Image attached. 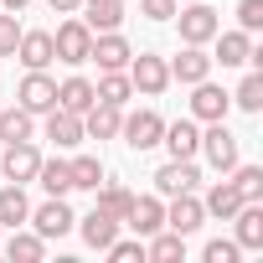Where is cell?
I'll return each mask as SVG.
<instances>
[{"instance_id": "1", "label": "cell", "mask_w": 263, "mask_h": 263, "mask_svg": "<svg viewBox=\"0 0 263 263\" xmlns=\"http://www.w3.org/2000/svg\"><path fill=\"white\" fill-rule=\"evenodd\" d=\"M171 21L181 26V42H186V47H206V42L222 31V21H217V11L206 6V0H181Z\"/></svg>"}, {"instance_id": "2", "label": "cell", "mask_w": 263, "mask_h": 263, "mask_svg": "<svg viewBox=\"0 0 263 263\" xmlns=\"http://www.w3.org/2000/svg\"><path fill=\"white\" fill-rule=\"evenodd\" d=\"M196 155H206V165L217 171V176H227L232 165H237V135L227 129V119H212L206 129H201V150Z\"/></svg>"}, {"instance_id": "3", "label": "cell", "mask_w": 263, "mask_h": 263, "mask_svg": "<svg viewBox=\"0 0 263 263\" xmlns=\"http://www.w3.org/2000/svg\"><path fill=\"white\" fill-rule=\"evenodd\" d=\"M124 72H129V83H135V93H145V98H160V93L171 88V67H165V57H155V52H135Z\"/></svg>"}, {"instance_id": "4", "label": "cell", "mask_w": 263, "mask_h": 263, "mask_svg": "<svg viewBox=\"0 0 263 263\" xmlns=\"http://www.w3.org/2000/svg\"><path fill=\"white\" fill-rule=\"evenodd\" d=\"M88 47H93V31L83 26V16H67V21L52 31V52H57V62H67V67H83V62H88Z\"/></svg>"}, {"instance_id": "5", "label": "cell", "mask_w": 263, "mask_h": 263, "mask_svg": "<svg viewBox=\"0 0 263 263\" xmlns=\"http://www.w3.org/2000/svg\"><path fill=\"white\" fill-rule=\"evenodd\" d=\"M160 135H165V119H160L155 108H140V114H124V119H119V140H124L129 150H155Z\"/></svg>"}, {"instance_id": "6", "label": "cell", "mask_w": 263, "mask_h": 263, "mask_svg": "<svg viewBox=\"0 0 263 263\" xmlns=\"http://www.w3.org/2000/svg\"><path fill=\"white\" fill-rule=\"evenodd\" d=\"M36 165H42V150H36L31 140H16V145H6V150H0V176H6V181H16V186L36 181Z\"/></svg>"}, {"instance_id": "7", "label": "cell", "mask_w": 263, "mask_h": 263, "mask_svg": "<svg viewBox=\"0 0 263 263\" xmlns=\"http://www.w3.org/2000/svg\"><path fill=\"white\" fill-rule=\"evenodd\" d=\"M16 103H21L26 114H47V108H57V78H47V67L26 72L21 88H16Z\"/></svg>"}, {"instance_id": "8", "label": "cell", "mask_w": 263, "mask_h": 263, "mask_svg": "<svg viewBox=\"0 0 263 263\" xmlns=\"http://www.w3.org/2000/svg\"><path fill=\"white\" fill-rule=\"evenodd\" d=\"M26 222L36 227V237H47V242H52V237H67L78 217H72V206H67L62 196H47V201H42V206H36Z\"/></svg>"}, {"instance_id": "9", "label": "cell", "mask_w": 263, "mask_h": 263, "mask_svg": "<svg viewBox=\"0 0 263 263\" xmlns=\"http://www.w3.org/2000/svg\"><path fill=\"white\" fill-rule=\"evenodd\" d=\"M129 57H135V47H129L119 31H98L93 47H88V62H98V72H124Z\"/></svg>"}, {"instance_id": "10", "label": "cell", "mask_w": 263, "mask_h": 263, "mask_svg": "<svg viewBox=\"0 0 263 263\" xmlns=\"http://www.w3.org/2000/svg\"><path fill=\"white\" fill-rule=\"evenodd\" d=\"M227 108H232V93H222V88H217L212 78L191 83V119L212 124V119H227Z\"/></svg>"}, {"instance_id": "11", "label": "cell", "mask_w": 263, "mask_h": 263, "mask_svg": "<svg viewBox=\"0 0 263 263\" xmlns=\"http://www.w3.org/2000/svg\"><path fill=\"white\" fill-rule=\"evenodd\" d=\"M196 181H201L196 160H165V165L155 171V196H181V191H196Z\"/></svg>"}, {"instance_id": "12", "label": "cell", "mask_w": 263, "mask_h": 263, "mask_svg": "<svg viewBox=\"0 0 263 263\" xmlns=\"http://www.w3.org/2000/svg\"><path fill=\"white\" fill-rule=\"evenodd\" d=\"M124 227H135V237L160 232V227H165V196H135V201H129Z\"/></svg>"}, {"instance_id": "13", "label": "cell", "mask_w": 263, "mask_h": 263, "mask_svg": "<svg viewBox=\"0 0 263 263\" xmlns=\"http://www.w3.org/2000/svg\"><path fill=\"white\" fill-rule=\"evenodd\" d=\"M201 222H206V212H201L196 191H181V196H171V206H165V227H171V232L191 237V232H196Z\"/></svg>"}, {"instance_id": "14", "label": "cell", "mask_w": 263, "mask_h": 263, "mask_svg": "<svg viewBox=\"0 0 263 263\" xmlns=\"http://www.w3.org/2000/svg\"><path fill=\"white\" fill-rule=\"evenodd\" d=\"M160 145L171 150V160H196V150H201V129H196V119H176V124H165Z\"/></svg>"}, {"instance_id": "15", "label": "cell", "mask_w": 263, "mask_h": 263, "mask_svg": "<svg viewBox=\"0 0 263 263\" xmlns=\"http://www.w3.org/2000/svg\"><path fill=\"white\" fill-rule=\"evenodd\" d=\"M232 222H237V248L242 253H258L263 248V201H242L237 212H232Z\"/></svg>"}, {"instance_id": "16", "label": "cell", "mask_w": 263, "mask_h": 263, "mask_svg": "<svg viewBox=\"0 0 263 263\" xmlns=\"http://www.w3.org/2000/svg\"><path fill=\"white\" fill-rule=\"evenodd\" d=\"M16 57H21V67H26V72H36V67H52V62H57V52H52V31H21V42H16Z\"/></svg>"}, {"instance_id": "17", "label": "cell", "mask_w": 263, "mask_h": 263, "mask_svg": "<svg viewBox=\"0 0 263 263\" xmlns=\"http://www.w3.org/2000/svg\"><path fill=\"white\" fill-rule=\"evenodd\" d=\"M165 67H171V83H186V88L201 83V78H212V57L201 47H181V57H171Z\"/></svg>"}, {"instance_id": "18", "label": "cell", "mask_w": 263, "mask_h": 263, "mask_svg": "<svg viewBox=\"0 0 263 263\" xmlns=\"http://www.w3.org/2000/svg\"><path fill=\"white\" fill-rule=\"evenodd\" d=\"M83 26L98 36V31H119L124 26V0H83Z\"/></svg>"}, {"instance_id": "19", "label": "cell", "mask_w": 263, "mask_h": 263, "mask_svg": "<svg viewBox=\"0 0 263 263\" xmlns=\"http://www.w3.org/2000/svg\"><path fill=\"white\" fill-rule=\"evenodd\" d=\"M47 140H52L57 150H72V145H83V114L47 108Z\"/></svg>"}, {"instance_id": "20", "label": "cell", "mask_w": 263, "mask_h": 263, "mask_svg": "<svg viewBox=\"0 0 263 263\" xmlns=\"http://www.w3.org/2000/svg\"><path fill=\"white\" fill-rule=\"evenodd\" d=\"M119 119H124V108L93 103V108L83 114V140H119Z\"/></svg>"}, {"instance_id": "21", "label": "cell", "mask_w": 263, "mask_h": 263, "mask_svg": "<svg viewBox=\"0 0 263 263\" xmlns=\"http://www.w3.org/2000/svg\"><path fill=\"white\" fill-rule=\"evenodd\" d=\"M212 42H217V57H212V62H222V67H242V62L253 57V36H248L242 26H237V31H217Z\"/></svg>"}, {"instance_id": "22", "label": "cell", "mask_w": 263, "mask_h": 263, "mask_svg": "<svg viewBox=\"0 0 263 263\" xmlns=\"http://www.w3.org/2000/svg\"><path fill=\"white\" fill-rule=\"evenodd\" d=\"M242 206V191L232 186V181H212V191L201 196V212L206 217H217V222H232V212Z\"/></svg>"}, {"instance_id": "23", "label": "cell", "mask_w": 263, "mask_h": 263, "mask_svg": "<svg viewBox=\"0 0 263 263\" xmlns=\"http://www.w3.org/2000/svg\"><path fill=\"white\" fill-rule=\"evenodd\" d=\"M145 258L150 263H186V237L171 232V227H160V232L145 237Z\"/></svg>"}, {"instance_id": "24", "label": "cell", "mask_w": 263, "mask_h": 263, "mask_svg": "<svg viewBox=\"0 0 263 263\" xmlns=\"http://www.w3.org/2000/svg\"><path fill=\"white\" fill-rule=\"evenodd\" d=\"M93 103H98V98H93V83H88V78L72 72V78L57 83V108H67V114H88Z\"/></svg>"}, {"instance_id": "25", "label": "cell", "mask_w": 263, "mask_h": 263, "mask_svg": "<svg viewBox=\"0 0 263 263\" xmlns=\"http://www.w3.org/2000/svg\"><path fill=\"white\" fill-rule=\"evenodd\" d=\"M72 227H78V232H83V242H88V248H98V253H103V248L119 237V222H114V217H103L98 206H93L88 217H78Z\"/></svg>"}, {"instance_id": "26", "label": "cell", "mask_w": 263, "mask_h": 263, "mask_svg": "<svg viewBox=\"0 0 263 263\" xmlns=\"http://www.w3.org/2000/svg\"><path fill=\"white\" fill-rule=\"evenodd\" d=\"M31 129H36V114H26L21 103H16V108H6V103H0V145L31 140Z\"/></svg>"}, {"instance_id": "27", "label": "cell", "mask_w": 263, "mask_h": 263, "mask_svg": "<svg viewBox=\"0 0 263 263\" xmlns=\"http://www.w3.org/2000/svg\"><path fill=\"white\" fill-rule=\"evenodd\" d=\"M93 98H98V103H114V108H124L129 98H135V83H129V72H103V78L93 83Z\"/></svg>"}, {"instance_id": "28", "label": "cell", "mask_w": 263, "mask_h": 263, "mask_svg": "<svg viewBox=\"0 0 263 263\" xmlns=\"http://www.w3.org/2000/svg\"><path fill=\"white\" fill-rule=\"evenodd\" d=\"M42 253H47V237L11 227V242H6V258H11V263H42Z\"/></svg>"}, {"instance_id": "29", "label": "cell", "mask_w": 263, "mask_h": 263, "mask_svg": "<svg viewBox=\"0 0 263 263\" xmlns=\"http://www.w3.org/2000/svg\"><path fill=\"white\" fill-rule=\"evenodd\" d=\"M67 176H72V191H98L103 186V160L98 155H78V160H67Z\"/></svg>"}, {"instance_id": "30", "label": "cell", "mask_w": 263, "mask_h": 263, "mask_svg": "<svg viewBox=\"0 0 263 263\" xmlns=\"http://www.w3.org/2000/svg\"><path fill=\"white\" fill-rule=\"evenodd\" d=\"M26 217H31V201H26V191L11 181L6 191H0V227H21Z\"/></svg>"}, {"instance_id": "31", "label": "cell", "mask_w": 263, "mask_h": 263, "mask_svg": "<svg viewBox=\"0 0 263 263\" xmlns=\"http://www.w3.org/2000/svg\"><path fill=\"white\" fill-rule=\"evenodd\" d=\"M36 181H42V191H47V196H67V191H72L67 160H42V165H36Z\"/></svg>"}, {"instance_id": "32", "label": "cell", "mask_w": 263, "mask_h": 263, "mask_svg": "<svg viewBox=\"0 0 263 263\" xmlns=\"http://www.w3.org/2000/svg\"><path fill=\"white\" fill-rule=\"evenodd\" d=\"M129 201H135V196H129L124 186H98V212L114 217L119 227H124V217H129Z\"/></svg>"}, {"instance_id": "33", "label": "cell", "mask_w": 263, "mask_h": 263, "mask_svg": "<svg viewBox=\"0 0 263 263\" xmlns=\"http://www.w3.org/2000/svg\"><path fill=\"white\" fill-rule=\"evenodd\" d=\"M227 176H232V186L242 191V201H263V165H232Z\"/></svg>"}, {"instance_id": "34", "label": "cell", "mask_w": 263, "mask_h": 263, "mask_svg": "<svg viewBox=\"0 0 263 263\" xmlns=\"http://www.w3.org/2000/svg\"><path fill=\"white\" fill-rule=\"evenodd\" d=\"M232 103H237V108H248V114H258V108H263V72H258V67H253V72L237 83Z\"/></svg>"}, {"instance_id": "35", "label": "cell", "mask_w": 263, "mask_h": 263, "mask_svg": "<svg viewBox=\"0 0 263 263\" xmlns=\"http://www.w3.org/2000/svg\"><path fill=\"white\" fill-rule=\"evenodd\" d=\"M103 253H108L114 263H145V237H124V242L114 237V242H108Z\"/></svg>"}, {"instance_id": "36", "label": "cell", "mask_w": 263, "mask_h": 263, "mask_svg": "<svg viewBox=\"0 0 263 263\" xmlns=\"http://www.w3.org/2000/svg\"><path fill=\"white\" fill-rule=\"evenodd\" d=\"M237 253H242V248H237L232 237H212V242L201 248V258H206V263H237Z\"/></svg>"}, {"instance_id": "37", "label": "cell", "mask_w": 263, "mask_h": 263, "mask_svg": "<svg viewBox=\"0 0 263 263\" xmlns=\"http://www.w3.org/2000/svg\"><path fill=\"white\" fill-rule=\"evenodd\" d=\"M237 26L253 36V31H263V0H237Z\"/></svg>"}, {"instance_id": "38", "label": "cell", "mask_w": 263, "mask_h": 263, "mask_svg": "<svg viewBox=\"0 0 263 263\" xmlns=\"http://www.w3.org/2000/svg\"><path fill=\"white\" fill-rule=\"evenodd\" d=\"M16 42H21V21L0 16V57H16Z\"/></svg>"}, {"instance_id": "39", "label": "cell", "mask_w": 263, "mask_h": 263, "mask_svg": "<svg viewBox=\"0 0 263 263\" xmlns=\"http://www.w3.org/2000/svg\"><path fill=\"white\" fill-rule=\"evenodd\" d=\"M176 6H181V0H140V16H150V21H171Z\"/></svg>"}, {"instance_id": "40", "label": "cell", "mask_w": 263, "mask_h": 263, "mask_svg": "<svg viewBox=\"0 0 263 263\" xmlns=\"http://www.w3.org/2000/svg\"><path fill=\"white\" fill-rule=\"evenodd\" d=\"M47 6H52V11H57V16H72V11H78V6H83V0H47Z\"/></svg>"}, {"instance_id": "41", "label": "cell", "mask_w": 263, "mask_h": 263, "mask_svg": "<svg viewBox=\"0 0 263 263\" xmlns=\"http://www.w3.org/2000/svg\"><path fill=\"white\" fill-rule=\"evenodd\" d=\"M0 6H6V11H11V16H21V11H26V6H31V0H0Z\"/></svg>"}, {"instance_id": "42", "label": "cell", "mask_w": 263, "mask_h": 263, "mask_svg": "<svg viewBox=\"0 0 263 263\" xmlns=\"http://www.w3.org/2000/svg\"><path fill=\"white\" fill-rule=\"evenodd\" d=\"M0 103H6V98H0Z\"/></svg>"}]
</instances>
